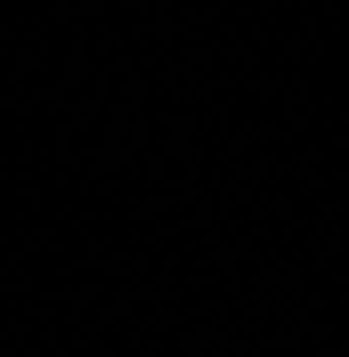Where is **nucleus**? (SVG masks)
I'll return each mask as SVG.
<instances>
[]
</instances>
